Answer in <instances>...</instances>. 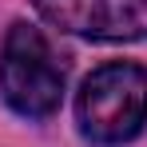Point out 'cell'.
Listing matches in <instances>:
<instances>
[{
  "instance_id": "obj_1",
  "label": "cell",
  "mask_w": 147,
  "mask_h": 147,
  "mask_svg": "<svg viewBox=\"0 0 147 147\" xmlns=\"http://www.w3.org/2000/svg\"><path fill=\"white\" fill-rule=\"evenodd\" d=\"M80 131L92 143L115 147L143 131L147 123V72L135 64H103L84 80L76 99Z\"/></svg>"
},
{
  "instance_id": "obj_3",
  "label": "cell",
  "mask_w": 147,
  "mask_h": 147,
  "mask_svg": "<svg viewBox=\"0 0 147 147\" xmlns=\"http://www.w3.org/2000/svg\"><path fill=\"white\" fill-rule=\"evenodd\" d=\"M60 32L88 40H147V0H32Z\"/></svg>"
},
{
  "instance_id": "obj_2",
  "label": "cell",
  "mask_w": 147,
  "mask_h": 147,
  "mask_svg": "<svg viewBox=\"0 0 147 147\" xmlns=\"http://www.w3.org/2000/svg\"><path fill=\"white\" fill-rule=\"evenodd\" d=\"M0 88H4V99L28 119H44L60 107L64 64L56 60V52L40 28L32 24L8 28V40L0 52Z\"/></svg>"
}]
</instances>
